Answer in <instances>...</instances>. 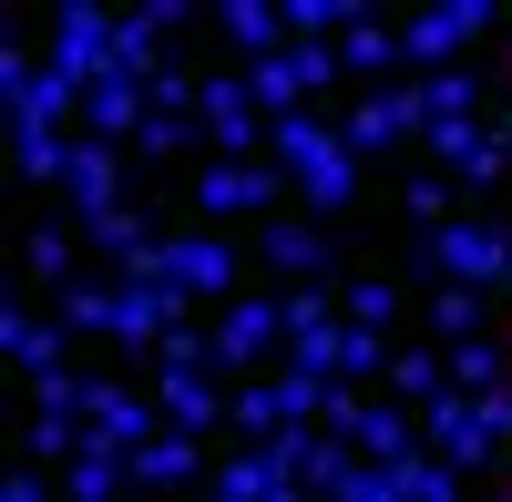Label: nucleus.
<instances>
[{"label": "nucleus", "mask_w": 512, "mask_h": 502, "mask_svg": "<svg viewBox=\"0 0 512 502\" xmlns=\"http://www.w3.org/2000/svg\"><path fill=\"white\" fill-rule=\"evenodd\" d=\"M267 359H287V308L246 287V298L216 308V380H256Z\"/></svg>", "instance_id": "f03ea898"}, {"label": "nucleus", "mask_w": 512, "mask_h": 502, "mask_svg": "<svg viewBox=\"0 0 512 502\" xmlns=\"http://www.w3.org/2000/svg\"><path fill=\"white\" fill-rule=\"evenodd\" d=\"M420 441H431V451H451L461 472H482V462H512V451L492 441V421H482V400L461 390V380H441L431 400H420Z\"/></svg>", "instance_id": "39448f33"}, {"label": "nucleus", "mask_w": 512, "mask_h": 502, "mask_svg": "<svg viewBox=\"0 0 512 502\" xmlns=\"http://www.w3.org/2000/svg\"><path fill=\"white\" fill-rule=\"evenodd\" d=\"M175 21H185V0H144V11H123V31H113V62L123 72H164V41H175Z\"/></svg>", "instance_id": "ddd939ff"}, {"label": "nucleus", "mask_w": 512, "mask_h": 502, "mask_svg": "<svg viewBox=\"0 0 512 502\" xmlns=\"http://www.w3.org/2000/svg\"><path fill=\"white\" fill-rule=\"evenodd\" d=\"M144 113H154L144 72L103 62V72H93V93H82V134H103V144H134V134H144Z\"/></svg>", "instance_id": "0eeeda50"}, {"label": "nucleus", "mask_w": 512, "mask_h": 502, "mask_svg": "<svg viewBox=\"0 0 512 502\" xmlns=\"http://www.w3.org/2000/svg\"><path fill=\"white\" fill-rule=\"evenodd\" d=\"M492 308V287H461V277H431V339H472Z\"/></svg>", "instance_id": "6ab92c4d"}, {"label": "nucleus", "mask_w": 512, "mask_h": 502, "mask_svg": "<svg viewBox=\"0 0 512 502\" xmlns=\"http://www.w3.org/2000/svg\"><path fill=\"white\" fill-rule=\"evenodd\" d=\"M256 257L277 267V287L338 277V246H328V226H318V216H267V246H256Z\"/></svg>", "instance_id": "9d476101"}, {"label": "nucleus", "mask_w": 512, "mask_h": 502, "mask_svg": "<svg viewBox=\"0 0 512 502\" xmlns=\"http://www.w3.org/2000/svg\"><path fill=\"white\" fill-rule=\"evenodd\" d=\"M216 31L236 41L246 62H277L287 52V11H277V0H216Z\"/></svg>", "instance_id": "dca6fc26"}, {"label": "nucleus", "mask_w": 512, "mask_h": 502, "mask_svg": "<svg viewBox=\"0 0 512 502\" xmlns=\"http://www.w3.org/2000/svg\"><path fill=\"white\" fill-rule=\"evenodd\" d=\"M246 93H256V113H267V123H287V113H308V72H297V52L246 62Z\"/></svg>", "instance_id": "a211bd4d"}, {"label": "nucleus", "mask_w": 512, "mask_h": 502, "mask_svg": "<svg viewBox=\"0 0 512 502\" xmlns=\"http://www.w3.org/2000/svg\"><path fill=\"white\" fill-rule=\"evenodd\" d=\"M31 462H72V451H82V410H31Z\"/></svg>", "instance_id": "b1692460"}, {"label": "nucleus", "mask_w": 512, "mask_h": 502, "mask_svg": "<svg viewBox=\"0 0 512 502\" xmlns=\"http://www.w3.org/2000/svg\"><path fill=\"white\" fill-rule=\"evenodd\" d=\"M410 216H420V226H451V185L420 175V185H410Z\"/></svg>", "instance_id": "2f4dec72"}, {"label": "nucleus", "mask_w": 512, "mask_h": 502, "mask_svg": "<svg viewBox=\"0 0 512 502\" xmlns=\"http://www.w3.org/2000/svg\"><path fill=\"white\" fill-rule=\"evenodd\" d=\"M164 277H175L185 287V298H246V257H236V246L216 236V226H195V236H164Z\"/></svg>", "instance_id": "423d86ee"}, {"label": "nucleus", "mask_w": 512, "mask_h": 502, "mask_svg": "<svg viewBox=\"0 0 512 502\" xmlns=\"http://www.w3.org/2000/svg\"><path fill=\"white\" fill-rule=\"evenodd\" d=\"M492 11H502V0H431V11H410V21H400V62H410V72H451V62L492 31Z\"/></svg>", "instance_id": "20e7f679"}, {"label": "nucleus", "mask_w": 512, "mask_h": 502, "mask_svg": "<svg viewBox=\"0 0 512 502\" xmlns=\"http://www.w3.org/2000/svg\"><path fill=\"white\" fill-rule=\"evenodd\" d=\"M154 400H164L175 431H226V380H216V369H164L154 359Z\"/></svg>", "instance_id": "f8f14e48"}, {"label": "nucleus", "mask_w": 512, "mask_h": 502, "mask_svg": "<svg viewBox=\"0 0 512 502\" xmlns=\"http://www.w3.org/2000/svg\"><path fill=\"white\" fill-rule=\"evenodd\" d=\"M52 318L72 328V339H82V328H113V277H103V287H93V277H72V287H62V308H52Z\"/></svg>", "instance_id": "a878e982"}, {"label": "nucleus", "mask_w": 512, "mask_h": 502, "mask_svg": "<svg viewBox=\"0 0 512 502\" xmlns=\"http://www.w3.org/2000/svg\"><path fill=\"white\" fill-rule=\"evenodd\" d=\"M287 185H297V175H277L267 154H216V164L195 175V216H205V226H216V216H287Z\"/></svg>", "instance_id": "f257e3e1"}, {"label": "nucleus", "mask_w": 512, "mask_h": 502, "mask_svg": "<svg viewBox=\"0 0 512 502\" xmlns=\"http://www.w3.org/2000/svg\"><path fill=\"white\" fill-rule=\"evenodd\" d=\"M287 175H297V205H308L318 226H328V216H349V205H359V154L338 144V134H328V144H318L308 164H287Z\"/></svg>", "instance_id": "9b49d317"}, {"label": "nucleus", "mask_w": 512, "mask_h": 502, "mask_svg": "<svg viewBox=\"0 0 512 502\" xmlns=\"http://www.w3.org/2000/svg\"><path fill=\"white\" fill-rule=\"evenodd\" d=\"M123 472H134V482H205L216 462H205V431H175V421H164L154 441H134V462H123Z\"/></svg>", "instance_id": "2eb2a0df"}, {"label": "nucleus", "mask_w": 512, "mask_h": 502, "mask_svg": "<svg viewBox=\"0 0 512 502\" xmlns=\"http://www.w3.org/2000/svg\"><path fill=\"white\" fill-rule=\"evenodd\" d=\"M451 380L461 390H502L512 380V349L502 339H451Z\"/></svg>", "instance_id": "5701e85b"}, {"label": "nucleus", "mask_w": 512, "mask_h": 502, "mask_svg": "<svg viewBox=\"0 0 512 502\" xmlns=\"http://www.w3.org/2000/svg\"><path fill=\"white\" fill-rule=\"evenodd\" d=\"M390 472H400V502H451V492H461V462L431 451V441H420L410 462H390Z\"/></svg>", "instance_id": "aec40b11"}, {"label": "nucleus", "mask_w": 512, "mask_h": 502, "mask_svg": "<svg viewBox=\"0 0 512 502\" xmlns=\"http://www.w3.org/2000/svg\"><path fill=\"white\" fill-rule=\"evenodd\" d=\"M502 72H512V52H502Z\"/></svg>", "instance_id": "f704fd0d"}, {"label": "nucleus", "mask_w": 512, "mask_h": 502, "mask_svg": "<svg viewBox=\"0 0 512 502\" xmlns=\"http://www.w3.org/2000/svg\"><path fill=\"white\" fill-rule=\"evenodd\" d=\"M113 11H93V0H62L52 11V72H72V82H93L103 62H113Z\"/></svg>", "instance_id": "1a4fd4ad"}, {"label": "nucleus", "mask_w": 512, "mask_h": 502, "mask_svg": "<svg viewBox=\"0 0 512 502\" xmlns=\"http://www.w3.org/2000/svg\"><path fill=\"white\" fill-rule=\"evenodd\" d=\"M492 134H482V113H431V154L451 164V175H461V164H472Z\"/></svg>", "instance_id": "393cba45"}, {"label": "nucleus", "mask_w": 512, "mask_h": 502, "mask_svg": "<svg viewBox=\"0 0 512 502\" xmlns=\"http://www.w3.org/2000/svg\"><path fill=\"white\" fill-rule=\"evenodd\" d=\"M31 410H82V369H31Z\"/></svg>", "instance_id": "7c9ffc66"}, {"label": "nucleus", "mask_w": 512, "mask_h": 502, "mask_svg": "<svg viewBox=\"0 0 512 502\" xmlns=\"http://www.w3.org/2000/svg\"><path fill=\"white\" fill-rule=\"evenodd\" d=\"M62 318H31L21 298H0V349H11V369H62Z\"/></svg>", "instance_id": "f3484780"}, {"label": "nucleus", "mask_w": 512, "mask_h": 502, "mask_svg": "<svg viewBox=\"0 0 512 502\" xmlns=\"http://www.w3.org/2000/svg\"><path fill=\"white\" fill-rule=\"evenodd\" d=\"M72 236L82 226H31V277L41 287H72Z\"/></svg>", "instance_id": "c85d7f7f"}, {"label": "nucleus", "mask_w": 512, "mask_h": 502, "mask_svg": "<svg viewBox=\"0 0 512 502\" xmlns=\"http://www.w3.org/2000/svg\"><path fill=\"white\" fill-rule=\"evenodd\" d=\"M113 482H134V472L113 462V451H72V462H62V492H72V502H103Z\"/></svg>", "instance_id": "bb28decb"}, {"label": "nucleus", "mask_w": 512, "mask_h": 502, "mask_svg": "<svg viewBox=\"0 0 512 502\" xmlns=\"http://www.w3.org/2000/svg\"><path fill=\"white\" fill-rule=\"evenodd\" d=\"M431 277H461V287H512V226H492V216H451V226H431Z\"/></svg>", "instance_id": "7ed1b4c3"}, {"label": "nucleus", "mask_w": 512, "mask_h": 502, "mask_svg": "<svg viewBox=\"0 0 512 502\" xmlns=\"http://www.w3.org/2000/svg\"><path fill=\"white\" fill-rule=\"evenodd\" d=\"M41 492H52V482H41V462H11V472H0V502H41Z\"/></svg>", "instance_id": "473e14b6"}, {"label": "nucleus", "mask_w": 512, "mask_h": 502, "mask_svg": "<svg viewBox=\"0 0 512 502\" xmlns=\"http://www.w3.org/2000/svg\"><path fill=\"white\" fill-rule=\"evenodd\" d=\"M267 390H277V421H318V410H328V380H318V369H297V359L267 369Z\"/></svg>", "instance_id": "412c9836"}, {"label": "nucleus", "mask_w": 512, "mask_h": 502, "mask_svg": "<svg viewBox=\"0 0 512 502\" xmlns=\"http://www.w3.org/2000/svg\"><path fill=\"white\" fill-rule=\"evenodd\" d=\"M441 380H451V359H441V349H390V400H410V410H420Z\"/></svg>", "instance_id": "4be33fe9"}, {"label": "nucleus", "mask_w": 512, "mask_h": 502, "mask_svg": "<svg viewBox=\"0 0 512 502\" xmlns=\"http://www.w3.org/2000/svg\"><path fill=\"white\" fill-rule=\"evenodd\" d=\"M205 144L216 154H256L267 144V113H256V93H246V72H205Z\"/></svg>", "instance_id": "6e6552de"}, {"label": "nucleus", "mask_w": 512, "mask_h": 502, "mask_svg": "<svg viewBox=\"0 0 512 502\" xmlns=\"http://www.w3.org/2000/svg\"><path fill=\"white\" fill-rule=\"evenodd\" d=\"M390 308H400L390 277H349V287H338V318H359V328H390Z\"/></svg>", "instance_id": "cd10ccee"}, {"label": "nucleus", "mask_w": 512, "mask_h": 502, "mask_svg": "<svg viewBox=\"0 0 512 502\" xmlns=\"http://www.w3.org/2000/svg\"><path fill=\"white\" fill-rule=\"evenodd\" d=\"M502 349H512V318H502Z\"/></svg>", "instance_id": "72a5a7b5"}, {"label": "nucleus", "mask_w": 512, "mask_h": 502, "mask_svg": "<svg viewBox=\"0 0 512 502\" xmlns=\"http://www.w3.org/2000/svg\"><path fill=\"white\" fill-rule=\"evenodd\" d=\"M185 123H195V113H144L134 154H144V164H175V154H185Z\"/></svg>", "instance_id": "c756f323"}, {"label": "nucleus", "mask_w": 512, "mask_h": 502, "mask_svg": "<svg viewBox=\"0 0 512 502\" xmlns=\"http://www.w3.org/2000/svg\"><path fill=\"white\" fill-rule=\"evenodd\" d=\"M349 441L369 451V462H410V451H420V410H410V400H369V390H359Z\"/></svg>", "instance_id": "4468645a"}]
</instances>
